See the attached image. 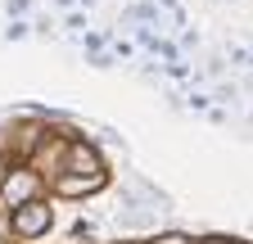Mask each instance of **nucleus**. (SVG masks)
Instances as JSON below:
<instances>
[{
	"label": "nucleus",
	"instance_id": "nucleus-4",
	"mask_svg": "<svg viewBox=\"0 0 253 244\" xmlns=\"http://www.w3.org/2000/svg\"><path fill=\"white\" fill-rule=\"evenodd\" d=\"M126 18H140V23H158V9H154V5H136V9H126Z\"/></svg>",
	"mask_w": 253,
	"mask_h": 244
},
{
	"label": "nucleus",
	"instance_id": "nucleus-11",
	"mask_svg": "<svg viewBox=\"0 0 253 244\" xmlns=\"http://www.w3.org/2000/svg\"><path fill=\"white\" fill-rule=\"evenodd\" d=\"M82 5H95V0H82Z\"/></svg>",
	"mask_w": 253,
	"mask_h": 244
},
{
	"label": "nucleus",
	"instance_id": "nucleus-5",
	"mask_svg": "<svg viewBox=\"0 0 253 244\" xmlns=\"http://www.w3.org/2000/svg\"><path fill=\"white\" fill-rule=\"evenodd\" d=\"M27 32H32V27H27V23H23V18H14V23H9V27H5V37H9V41H23V37H27Z\"/></svg>",
	"mask_w": 253,
	"mask_h": 244
},
{
	"label": "nucleus",
	"instance_id": "nucleus-6",
	"mask_svg": "<svg viewBox=\"0 0 253 244\" xmlns=\"http://www.w3.org/2000/svg\"><path fill=\"white\" fill-rule=\"evenodd\" d=\"M63 27H68V32H86V14H68Z\"/></svg>",
	"mask_w": 253,
	"mask_h": 244
},
{
	"label": "nucleus",
	"instance_id": "nucleus-3",
	"mask_svg": "<svg viewBox=\"0 0 253 244\" xmlns=\"http://www.w3.org/2000/svg\"><path fill=\"white\" fill-rule=\"evenodd\" d=\"M104 181H109L104 172H95V176H90V172H86V176H68V172H63L54 186H59V195H90V190H100Z\"/></svg>",
	"mask_w": 253,
	"mask_h": 244
},
{
	"label": "nucleus",
	"instance_id": "nucleus-1",
	"mask_svg": "<svg viewBox=\"0 0 253 244\" xmlns=\"http://www.w3.org/2000/svg\"><path fill=\"white\" fill-rule=\"evenodd\" d=\"M9 226H14V235H23V240L45 235V231H50V203H45V199H27V203H18L14 217H9Z\"/></svg>",
	"mask_w": 253,
	"mask_h": 244
},
{
	"label": "nucleus",
	"instance_id": "nucleus-9",
	"mask_svg": "<svg viewBox=\"0 0 253 244\" xmlns=\"http://www.w3.org/2000/svg\"><path fill=\"white\" fill-rule=\"evenodd\" d=\"M154 244H190V240H185V235H176V231H172V235H158V240H154Z\"/></svg>",
	"mask_w": 253,
	"mask_h": 244
},
{
	"label": "nucleus",
	"instance_id": "nucleus-10",
	"mask_svg": "<svg viewBox=\"0 0 253 244\" xmlns=\"http://www.w3.org/2000/svg\"><path fill=\"white\" fill-rule=\"evenodd\" d=\"M158 5H168V9H176V0H158Z\"/></svg>",
	"mask_w": 253,
	"mask_h": 244
},
{
	"label": "nucleus",
	"instance_id": "nucleus-8",
	"mask_svg": "<svg viewBox=\"0 0 253 244\" xmlns=\"http://www.w3.org/2000/svg\"><path fill=\"white\" fill-rule=\"evenodd\" d=\"M208 100H212V95H190V109H199V113H208Z\"/></svg>",
	"mask_w": 253,
	"mask_h": 244
},
{
	"label": "nucleus",
	"instance_id": "nucleus-2",
	"mask_svg": "<svg viewBox=\"0 0 253 244\" xmlns=\"http://www.w3.org/2000/svg\"><path fill=\"white\" fill-rule=\"evenodd\" d=\"M37 186H41V176L32 172V167H14L9 176H5V203L9 208H18V203H27V199H37Z\"/></svg>",
	"mask_w": 253,
	"mask_h": 244
},
{
	"label": "nucleus",
	"instance_id": "nucleus-7",
	"mask_svg": "<svg viewBox=\"0 0 253 244\" xmlns=\"http://www.w3.org/2000/svg\"><path fill=\"white\" fill-rule=\"evenodd\" d=\"M27 9H32V0H9V14H14V18H23Z\"/></svg>",
	"mask_w": 253,
	"mask_h": 244
}]
</instances>
